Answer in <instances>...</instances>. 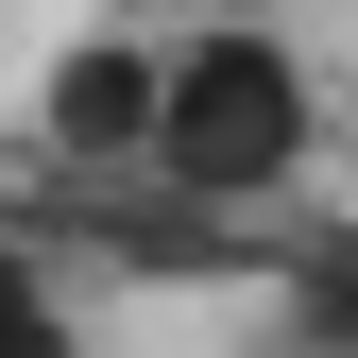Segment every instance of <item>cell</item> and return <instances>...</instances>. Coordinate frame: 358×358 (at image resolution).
Returning <instances> with one entry per match:
<instances>
[{
  "label": "cell",
  "mask_w": 358,
  "mask_h": 358,
  "mask_svg": "<svg viewBox=\"0 0 358 358\" xmlns=\"http://www.w3.org/2000/svg\"><path fill=\"white\" fill-rule=\"evenodd\" d=\"M188 205H256L307 171V52L290 34H188V52H154V137H137Z\"/></svg>",
  "instance_id": "cell-1"
},
{
  "label": "cell",
  "mask_w": 358,
  "mask_h": 358,
  "mask_svg": "<svg viewBox=\"0 0 358 358\" xmlns=\"http://www.w3.org/2000/svg\"><path fill=\"white\" fill-rule=\"evenodd\" d=\"M34 120H52L69 154H103V171H120V154L154 137V52H69V69H52V103H34Z\"/></svg>",
  "instance_id": "cell-2"
},
{
  "label": "cell",
  "mask_w": 358,
  "mask_h": 358,
  "mask_svg": "<svg viewBox=\"0 0 358 358\" xmlns=\"http://www.w3.org/2000/svg\"><path fill=\"white\" fill-rule=\"evenodd\" d=\"M0 358H69V307H52L34 256H0Z\"/></svg>",
  "instance_id": "cell-3"
}]
</instances>
